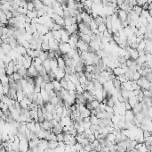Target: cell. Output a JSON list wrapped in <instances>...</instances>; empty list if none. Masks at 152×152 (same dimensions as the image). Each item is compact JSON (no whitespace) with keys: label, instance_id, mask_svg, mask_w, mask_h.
Wrapping results in <instances>:
<instances>
[{"label":"cell","instance_id":"cell-1","mask_svg":"<svg viewBox=\"0 0 152 152\" xmlns=\"http://www.w3.org/2000/svg\"><path fill=\"white\" fill-rule=\"evenodd\" d=\"M59 48H60V51L62 52V54H67V53H68V52L72 49L70 45L68 44V43H63L62 41L60 43Z\"/></svg>","mask_w":152,"mask_h":152},{"label":"cell","instance_id":"cell-2","mask_svg":"<svg viewBox=\"0 0 152 152\" xmlns=\"http://www.w3.org/2000/svg\"><path fill=\"white\" fill-rule=\"evenodd\" d=\"M77 47H78V49H79L80 51H88L90 46L88 43L83 41L82 39H79L78 42L77 43Z\"/></svg>","mask_w":152,"mask_h":152},{"label":"cell","instance_id":"cell-3","mask_svg":"<svg viewBox=\"0 0 152 152\" xmlns=\"http://www.w3.org/2000/svg\"><path fill=\"white\" fill-rule=\"evenodd\" d=\"M28 75L32 77V78H36V77H37V76L39 75L38 71L37 70V67L35 66L33 63H32V65L28 69Z\"/></svg>","mask_w":152,"mask_h":152},{"label":"cell","instance_id":"cell-4","mask_svg":"<svg viewBox=\"0 0 152 152\" xmlns=\"http://www.w3.org/2000/svg\"><path fill=\"white\" fill-rule=\"evenodd\" d=\"M53 73L55 74V80L59 81V82H61V80L63 79L66 75L65 70L60 69V68H58V69L56 70V71H54Z\"/></svg>","mask_w":152,"mask_h":152},{"label":"cell","instance_id":"cell-5","mask_svg":"<svg viewBox=\"0 0 152 152\" xmlns=\"http://www.w3.org/2000/svg\"><path fill=\"white\" fill-rule=\"evenodd\" d=\"M29 149L28 140H20V152H27Z\"/></svg>","mask_w":152,"mask_h":152},{"label":"cell","instance_id":"cell-6","mask_svg":"<svg viewBox=\"0 0 152 152\" xmlns=\"http://www.w3.org/2000/svg\"><path fill=\"white\" fill-rule=\"evenodd\" d=\"M118 19L120 20L121 22H124L127 20L128 17V13L125 12V11H123V10L119 9L118 12Z\"/></svg>","mask_w":152,"mask_h":152},{"label":"cell","instance_id":"cell-7","mask_svg":"<svg viewBox=\"0 0 152 152\" xmlns=\"http://www.w3.org/2000/svg\"><path fill=\"white\" fill-rule=\"evenodd\" d=\"M78 35H79V38L80 39H82L83 41L86 42V43H90L92 41V38H91L90 35H87V34H83V33H81V32H78Z\"/></svg>","mask_w":152,"mask_h":152},{"label":"cell","instance_id":"cell-8","mask_svg":"<svg viewBox=\"0 0 152 152\" xmlns=\"http://www.w3.org/2000/svg\"><path fill=\"white\" fill-rule=\"evenodd\" d=\"M53 84V87H54V91H62V89H63L62 88V84H61V82H59V81H57V80H54V81H53L52 82Z\"/></svg>","mask_w":152,"mask_h":152},{"label":"cell","instance_id":"cell-9","mask_svg":"<svg viewBox=\"0 0 152 152\" xmlns=\"http://www.w3.org/2000/svg\"><path fill=\"white\" fill-rule=\"evenodd\" d=\"M128 103L132 106V108L133 107H134L135 105H137L138 103H140V101H139V98H138V96H134V97H131V98H129V99H128Z\"/></svg>","mask_w":152,"mask_h":152},{"label":"cell","instance_id":"cell-10","mask_svg":"<svg viewBox=\"0 0 152 152\" xmlns=\"http://www.w3.org/2000/svg\"><path fill=\"white\" fill-rule=\"evenodd\" d=\"M130 57H131V59L134 61H136L138 58H139V52L137 49H134V48H132V50L130 52Z\"/></svg>","mask_w":152,"mask_h":152},{"label":"cell","instance_id":"cell-11","mask_svg":"<svg viewBox=\"0 0 152 152\" xmlns=\"http://www.w3.org/2000/svg\"><path fill=\"white\" fill-rule=\"evenodd\" d=\"M10 84L9 83H6V84H2V89H1V94H5V95H8L10 91Z\"/></svg>","mask_w":152,"mask_h":152},{"label":"cell","instance_id":"cell-12","mask_svg":"<svg viewBox=\"0 0 152 152\" xmlns=\"http://www.w3.org/2000/svg\"><path fill=\"white\" fill-rule=\"evenodd\" d=\"M1 49H3L4 52L6 53V55L9 54L11 50H12V47L10 46V44H6V43H1Z\"/></svg>","mask_w":152,"mask_h":152},{"label":"cell","instance_id":"cell-13","mask_svg":"<svg viewBox=\"0 0 152 152\" xmlns=\"http://www.w3.org/2000/svg\"><path fill=\"white\" fill-rule=\"evenodd\" d=\"M16 52L18 53L19 55H22V56H25V55H27V48H25L24 47H22L21 45H19L18 47L16 48Z\"/></svg>","mask_w":152,"mask_h":152},{"label":"cell","instance_id":"cell-14","mask_svg":"<svg viewBox=\"0 0 152 152\" xmlns=\"http://www.w3.org/2000/svg\"><path fill=\"white\" fill-rule=\"evenodd\" d=\"M43 66L45 67V69L46 70L47 73H50L52 72V68H51V62L49 59H46L43 62Z\"/></svg>","mask_w":152,"mask_h":152},{"label":"cell","instance_id":"cell-15","mask_svg":"<svg viewBox=\"0 0 152 152\" xmlns=\"http://www.w3.org/2000/svg\"><path fill=\"white\" fill-rule=\"evenodd\" d=\"M58 66H59L60 69H62V70H65L66 68V63H65V60H64V58L62 57H60L58 59Z\"/></svg>","mask_w":152,"mask_h":152},{"label":"cell","instance_id":"cell-16","mask_svg":"<svg viewBox=\"0 0 152 152\" xmlns=\"http://www.w3.org/2000/svg\"><path fill=\"white\" fill-rule=\"evenodd\" d=\"M113 73L116 76H121L124 75V73H125V72H124V70L122 67H117V68H115V69L113 70Z\"/></svg>","mask_w":152,"mask_h":152},{"label":"cell","instance_id":"cell-17","mask_svg":"<svg viewBox=\"0 0 152 152\" xmlns=\"http://www.w3.org/2000/svg\"><path fill=\"white\" fill-rule=\"evenodd\" d=\"M33 3L35 5V7H36V10H40L43 9L45 5L44 3L41 1V0H33Z\"/></svg>","mask_w":152,"mask_h":152},{"label":"cell","instance_id":"cell-18","mask_svg":"<svg viewBox=\"0 0 152 152\" xmlns=\"http://www.w3.org/2000/svg\"><path fill=\"white\" fill-rule=\"evenodd\" d=\"M45 108L47 110V112L53 113V111L55 109V106L52 104L51 102H47V103H45Z\"/></svg>","mask_w":152,"mask_h":152},{"label":"cell","instance_id":"cell-19","mask_svg":"<svg viewBox=\"0 0 152 152\" xmlns=\"http://www.w3.org/2000/svg\"><path fill=\"white\" fill-rule=\"evenodd\" d=\"M27 16L29 17L30 19H34V18H37V10L35 9L34 11H28L27 13Z\"/></svg>","mask_w":152,"mask_h":152},{"label":"cell","instance_id":"cell-20","mask_svg":"<svg viewBox=\"0 0 152 152\" xmlns=\"http://www.w3.org/2000/svg\"><path fill=\"white\" fill-rule=\"evenodd\" d=\"M89 46H90L91 48H93L95 51H98L101 49V48H100V44L99 43H97L96 41H94V40H92V41L89 43Z\"/></svg>","mask_w":152,"mask_h":152},{"label":"cell","instance_id":"cell-21","mask_svg":"<svg viewBox=\"0 0 152 152\" xmlns=\"http://www.w3.org/2000/svg\"><path fill=\"white\" fill-rule=\"evenodd\" d=\"M10 78H12V79H13L14 81L18 82V81H21V80H22L23 78H24V77H23V76H22L21 74H20V73L16 72V73H14L13 74H12V75L10 76Z\"/></svg>","mask_w":152,"mask_h":152},{"label":"cell","instance_id":"cell-22","mask_svg":"<svg viewBox=\"0 0 152 152\" xmlns=\"http://www.w3.org/2000/svg\"><path fill=\"white\" fill-rule=\"evenodd\" d=\"M116 138H117V135H115L113 133H109L108 135H107V138L106 139H108V140H109V141H111V142H113L114 144H116Z\"/></svg>","mask_w":152,"mask_h":152},{"label":"cell","instance_id":"cell-23","mask_svg":"<svg viewBox=\"0 0 152 152\" xmlns=\"http://www.w3.org/2000/svg\"><path fill=\"white\" fill-rule=\"evenodd\" d=\"M24 98H25V95H24L23 90H17V101L18 102L22 101Z\"/></svg>","mask_w":152,"mask_h":152},{"label":"cell","instance_id":"cell-24","mask_svg":"<svg viewBox=\"0 0 152 152\" xmlns=\"http://www.w3.org/2000/svg\"><path fill=\"white\" fill-rule=\"evenodd\" d=\"M69 38H70V35L68 34V32H66L65 34L62 35V38H61V40H62L63 43H68Z\"/></svg>","mask_w":152,"mask_h":152},{"label":"cell","instance_id":"cell-25","mask_svg":"<svg viewBox=\"0 0 152 152\" xmlns=\"http://www.w3.org/2000/svg\"><path fill=\"white\" fill-rule=\"evenodd\" d=\"M45 90L48 92V94H49L51 91L54 90V87H53V82H47V84H46V86H45Z\"/></svg>","mask_w":152,"mask_h":152},{"label":"cell","instance_id":"cell-26","mask_svg":"<svg viewBox=\"0 0 152 152\" xmlns=\"http://www.w3.org/2000/svg\"><path fill=\"white\" fill-rule=\"evenodd\" d=\"M43 62L44 61L42 60V59H40L39 57H36V58L33 59V63H33L36 67H37V66H39V65H42V64H43Z\"/></svg>","mask_w":152,"mask_h":152},{"label":"cell","instance_id":"cell-27","mask_svg":"<svg viewBox=\"0 0 152 152\" xmlns=\"http://www.w3.org/2000/svg\"><path fill=\"white\" fill-rule=\"evenodd\" d=\"M52 32H53V37L55 38L56 40H61L62 34H61L60 31H52Z\"/></svg>","mask_w":152,"mask_h":152},{"label":"cell","instance_id":"cell-28","mask_svg":"<svg viewBox=\"0 0 152 152\" xmlns=\"http://www.w3.org/2000/svg\"><path fill=\"white\" fill-rule=\"evenodd\" d=\"M90 122L92 123V124H100V123H101V119H99L96 115H91Z\"/></svg>","mask_w":152,"mask_h":152},{"label":"cell","instance_id":"cell-29","mask_svg":"<svg viewBox=\"0 0 152 152\" xmlns=\"http://www.w3.org/2000/svg\"><path fill=\"white\" fill-rule=\"evenodd\" d=\"M1 82L2 84H6V83H9L10 82V76L6 74V75L1 76Z\"/></svg>","mask_w":152,"mask_h":152},{"label":"cell","instance_id":"cell-30","mask_svg":"<svg viewBox=\"0 0 152 152\" xmlns=\"http://www.w3.org/2000/svg\"><path fill=\"white\" fill-rule=\"evenodd\" d=\"M57 147H59V142L54 140H49V148L50 149H55Z\"/></svg>","mask_w":152,"mask_h":152},{"label":"cell","instance_id":"cell-31","mask_svg":"<svg viewBox=\"0 0 152 152\" xmlns=\"http://www.w3.org/2000/svg\"><path fill=\"white\" fill-rule=\"evenodd\" d=\"M94 21H95V22H96V24L98 26L101 25V24H102V23H105L104 22V18L103 17H101V16H97L96 18L94 19Z\"/></svg>","mask_w":152,"mask_h":152},{"label":"cell","instance_id":"cell-32","mask_svg":"<svg viewBox=\"0 0 152 152\" xmlns=\"http://www.w3.org/2000/svg\"><path fill=\"white\" fill-rule=\"evenodd\" d=\"M50 102H51V103H52L53 105H54V106L58 105V104H59V102H60L59 97H57V96L52 97V98H51V99H50Z\"/></svg>","mask_w":152,"mask_h":152},{"label":"cell","instance_id":"cell-33","mask_svg":"<svg viewBox=\"0 0 152 152\" xmlns=\"http://www.w3.org/2000/svg\"><path fill=\"white\" fill-rule=\"evenodd\" d=\"M113 83H114V86H115L116 89H121L122 85H123V83H122L121 82L119 81V80L117 79V78H116V80H114V82H113Z\"/></svg>","mask_w":152,"mask_h":152},{"label":"cell","instance_id":"cell-34","mask_svg":"<svg viewBox=\"0 0 152 152\" xmlns=\"http://www.w3.org/2000/svg\"><path fill=\"white\" fill-rule=\"evenodd\" d=\"M133 10H134V12L137 13V14H139V15L141 16V12H142V6H135L133 8Z\"/></svg>","mask_w":152,"mask_h":152},{"label":"cell","instance_id":"cell-35","mask_svg":"<svg viewBox=\"0 0 152 152\" xmlns=\"http://www.w3.org/2000/svg\"><path fill=\"white\" fill-rule=\"evenodd\" d=\"M42 50L45 51V52L50 51L49 42H43V43H42Z\"/></svg>","mask_w":152,"mask_h":152},{"label":"cell","instance_id":"cell-36","mask_svg":"<svg viewBox=\"0 0 152 152\" xmlns=\"http://www.w3.org/2000/svg\"><path fill=\"white\" fill-rule=\"evenodd\" d=\"M68 90H76V84L70 81L68 82Z\"/></svg>","mask_w":152,"mask_h":152},{"label":"cell","instance_id":"cell-37","mask_svg":"<svg viewBox=\"0 0 152 152\" xmlns=\"http://www.w3.org/2000/svg\"><path fill=\"white\" fill-rule=\"evenodd\" d=\"M39 58L40 59H42L43 61H45V60H46L47 59V52H45V51H41L40 52V54H39Z\"/></svg>","mask_w":152,"mask_h":152},{"label":"cell","instance_id":"cell-38","mask_svg":"<svg viewBox=\"0 0 152 152\" xmlns=\"http://www.w3.org/2000/svg\"><path fill=\"white\" fill-rule=\"evenodd\" d=\"M84 5V8H92V6H93V0H86Z\"/></svg>","mask_w":152,"mask_h":152},{"label":"cell","instance_id":"cell-39","mask_svg":"<svg viewBox=\"0 0 152 152\" xmlns=\"http://www.w3.org/2000/svg\"><path fill=\"white\" fill-rule=\"evenodd\" d=\"M98 30H99L100 32H104L105 31H107L106 23H102V24H101V25L98 26Z\"/></svg>","mask_w":152,"mask_h":152},{"label":"cell","instance_id":"cell-40","mask_svg":"<svg viewBox=\"0 0 152 152\" xmlns=\"http://www.w3.org/2000/svg\"><path fill=\"white\" fill-rule=\"evenodd\" d=\"M90 29L92 30V31L98 29V25L96 24V22H95L94 19H93V20H92V22H91V23H90Z\"/></svg>","mask_w":152,"mask_h":152},{"label":"cell","instance_id":"cell-41","mask_svg":"<svg viewBox=\"0 0 152 152\" xmlns=\"http://www.w3.org/2000/svg\"><path fill=\"white\" fill-rule=\"evenodd\" d=\"M46 15V11L44 9H40V10H37V16L38 17H42V16Z\"/></svg>","mask_w":152,"mask_h":152},{"label":"cell","instance_id":"cell-42","mask_svg":"<svg viewBox=\"0 0 152 152\" xmlns=\"http://www.w3.org/2000/svg\"><path fill=\"white\" fill-rule=\"evenodd\" d=\"M61 84H62V88H63V89H68V82H67V81H66L64 78L61 80Z\"/></svg>","mask_w":152,"mask_h":152},{"label":"cell","instance_id":"cell-43","mask_svg":"<svg viewBox=\"0 0 152 152\" xmlns=\"http://www.w3.org/2000/svg\"><path fill=\"white\" fill-rule=\"evenodd\" d=\"M57 141L58 142H61V141H64V133H59L57 134Z\"/></svg>","mask_w":152,"mask_h":152},{"label":"cell","instance_id":"cell-44","mask_svg":"<svg viewBox=\"0 0 152 152\" xmlns=\"http://www.w3.org/2000/svg\"><path fill=\"white\" fill-rule=\"evenodd\" d=\"M134 81H135V82H137L138 80H140L141 78V75L140 73H139V72H134Z\"/></svg>","mask_w":152,"mask_h":152},{"label":"cell","instance_id":"cell-45","mask_svg":"<svg viewBox=\"0 0 152 152\" xmlns=\"http://www.w3.org/2000/svg\"><path fill=\"white\" fill-rule=\"evenodd\" d=\"M36 9L35 5L33 2H28V11H34Z\"/></svg>","mask_w":152,"mask_h":152},{"label":"cell","instance_id":"cell-46","mask_svg":"<svg viewBox=\"0 0 152 152\" xmlns=\"http://www.w3.org/2000/svg\"><path fill=\"white\" fill-rule=\"evenodd\" d=\"M100 104H101V103H100V102L98 101V100H96V99H95V100H93V101L92 102V105H93V109H96V108H99V107H100Z\"/></svg>","mask_w":152,"mask_h":152},{"label":"cell","instance_id":"cell-47","mask_svg":"<svg viewBox=\"0 0 152 152\" xmlns=\"http://www.w3.org/2000/svg\"><path fill=\"white\" fill-rule=\"evenodd\" d=\"M65 20V26H70L72 25L71 17H68V18H64Z\"/></svg>","mask_w":152,"mask_h":152},{"label":"cell","instance_id":"cell-48","mask_svg":"<svg viewBox=\"0 0 152 152\" xmlns=\"http://www.w3.org/2000/svg\"><path fill=\"white\" fill-rule=\"evenodd\" d=\"M75 148H76V150H77V151H80L81 149H84V146L82 145V144H81V143H77V144H76V145H75Z\"/></svg>","mask_w":152,"mask_h":152},{"label":"cell","instance_id":"cell-49","mask_svg":"<svg viewBox=\"0 0 152 152\" xmlns=\"http://www.w3.org/2000/svg\"><path fill=\"white\" fill-rule=\"evenodd\" d=\"M105 111H107L109 114H114V108H112V107H109V106H107V107H106Z\"/></svg>","mask_w":152,"mask_h":152},{"label":"cell","instance_id":"cell-50","mask_svg":"<svg viewBox=\"0 0 152 152\" xmlns=\"http://www.w3.org/2000/svg\"><path fill=\"white\" fill-rule=\"evenodd\" d=\"M62 28H63V26H61L59 24H57V23H54V25L53 27V31H60Z\"/></svg>","mask_w":152,"mask_h":152},{"label":"cell","instance_id":"cell-51","mask_svg":"<svg viewBox=\"0 0 152 152\" xmlns=\"http://www.w3.org/2000/svg\"><path fill=\"white\" fill-rule=\"evenodd\" d=\"M136 2H137V5L138 6H142L144 4H146L148 1L147 0H136Z\"/></svg>","mask_w":152,"mask_h":152},{"label":"cell","instance_id":"cell-52","mask_svg":"<svg viewBox=\"0 0 152 152\" xmlns=\"http://www.w3.org/2000/svg\"><path fill=\"white\" fill-rule=\"evenodd\" d=\"M125 109H126V110H132V109H133L132 106H131L128 102H125Z\"/></svg>","mask_w":152,"mask_h":152},{"label":"cell","instance_id":"cell-53","mask_svg":"<svg viewBox=\"0 0 152 152\" xmlns=\"http://www.w3.org/2000/svg\"><path fill=\"white\" fill-rule=\"evenodd\" d=\"M61 5H68V0H57Z\"/></svg>","mask_w":152,"mask_h":152},{"label":"cell","instance_id":"cell-54","mask_svg":"<svg viewBox=\"0 0 152 152\" xmlns=\"http://www.w3.org/2000/svg\"><path fill=\"white\" fill-rule=\"evenodd\" d=\"M124 0H117V3H118V6H120L122 4H124Z\"/></svg>","mask_w":152,"mask_h":152},{"label":"cell","instance_id":"cell-55","mask_svg":"<svg viewBox=\"0 0 152 152\" xmlns=\"http://www.w3.org/2000/svg\"><path fill=\"white\" fill-rule=\"evenodd\" d=\"M27 152H33V151H32V149H29Z\"/></svg>","mask_w":152,"mask_h":152}]
</instances>
